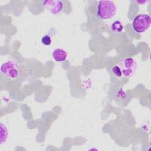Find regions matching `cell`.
Segmentation results:
<instances>
[{"instance_id":"obj_4","label":"cell","mask_w":151,"mask_h":151,"mask_svg":"<svg viewBox=\"0 0 151 151\" xmlns=\"http://www.w3.org/2000/svg\"><path fill=\"white\" fill-rule=\"evenodd\" d=\"M117 66L120 68L122 76L129 78L135 73L137 64L134 58L128 57L120 60L117 64Z\"/></svg>"},{"instance_id":"obj_6","label":"cell","mask_w":151,"mask_h":151,"mask_svg":"<svg viewBox=\"0 0 151 151\" xmlns=\"http://www.w3.org/2000/svg\"><path fill=\"white\" fill-rule=\"evenodd\" d=\"M52 58L57 62H63L67 57V52L62 48H55L52 53Z\"/></svg>"},{"instance_id":"obj_5","label":"cell","mask_w":151,"mask_h":151,"mask_svg":"<svg viewBox=\"0 0 151 151\" xmlns=\"http://www.w3.org/2000/svg\"><path fill=\"white\" fill-rule=\"evenodd\" d=\"M42 5L51 14H57L63 10L64 3L58 0H47L42 2Z\"/></svg>"},{"instance_id":"obj_1","label":"cell","mask_w":151,"mask_h":151,"mask_svg":"<svg viewBox=\"0 0 151 151\" xmlns=\"http://www.w3.org/2000/svg\"><path fill=\"white\" fill-rule=\"evenodd\" d=\"M0 71L6 80L11 81L19 80L24 77L25 72L24 66L13 60L4 62L1 65Z\"/></svg>"},{"instance_id":"obj_8","label":"cell","mask_w":151,"mask_h":151,"mask_svg":"<svg viewBox=\"0 0 151 151\" xmlns=\"http://www.w3.org/2000/svg\"><path fill=\"white\" fill-rule=\"evenodd\" d=\"M123 29V25L121 21L116 20L114 21L111 25V29L115 32H121Z\"/></svg>"},{"instance_id":"obj_3","label":"cell","mask_w":151,"mask_h":151,"mask_svg":"<svg viewBox=\"0 0 151 151\" xmlns=\"http://www.w3.org/2000/svg\"><path fill=\"white\" fill-rule=\"evenodd\" d=\"M151 18L149 15L140 14L136 15L132 21V27L137 33H143L150 27Z\"/></svg>"},{"instance_id":"obj_10","label":"cell","mask_w":151,"mask_h":151,"mask_svg":"<svg viewBox=\"0 0 151 151\" xmlns=\"http://www.w3.org/2000/svg\"><path fill=\"white\" fill-rule=\"evenodd\" d=\"M111 71L117 77H121L122 76L120 69L117 65H115L113 67H112Z\"/></svg>"},{"instance_id":"obj_9","label":"cell","mask_w":151,"mask_h":151,"mask_svg":"<svg viewBox=\"0 0 151 151\" xmlns=\"http://www.w3.org/2000/svg\"><path fill=\"white\" fill-rule=\"evenodd\" d=\"M41 41L42 44L46 46L50 45L52 42L51 37L48 35H44V36H42L41 39Z\"/></svg>"},{"instance_id":"obj_2","label":"cell","mask_w":151,"mask_h":151,"mask_svg":"<svg viewBox=\"0 0 151 151\" xmlns=\"http://www.w3.org/2000/svg\"><path fill=\"white\" fill-rule=\"evenodd\" d=\"M117 12L116 4L111 1H100L97 5L96 15L101 20H108L114 17Z\"/></svg>"},{"instance_id":"obj_7","label":"cell","mask_w":151,"mask_h":151,"mask_svg":"<svg viewBox=\"0 0 151 151\" xmlns=\"http://www.w3.org/2000/svg\"><path fill=\"white\" fill-rule=\"evenodd\" d=\"M8 136V129L7 127L3 124L1 123V142L0 145H2L4 143Z\"/></svg>"}]
</instances>
